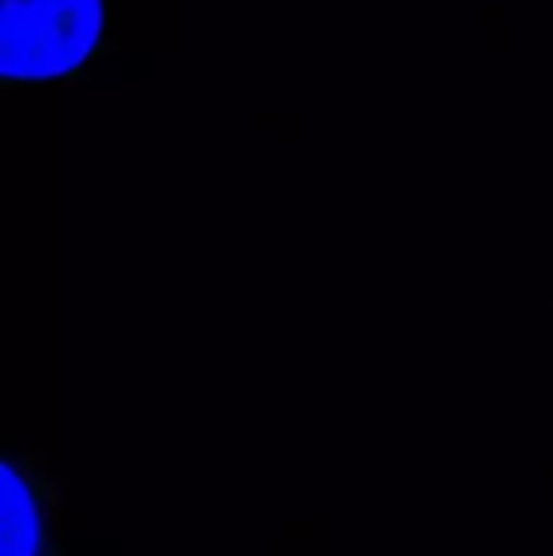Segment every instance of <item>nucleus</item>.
I'll return each instance as SVG.
<instances>
[{
  "mask_svg": "<svg viewBox=\"0 0 553 556\" xmlns=\"http://www.w3.org/2000/svg\"><path fill=\"white\" fill-rule=\"evenodd\" d=\"M114 0H0L4 88L73 80L99 58Z\"/></svg>",
  "mask_w": 553,
  "mask_h": 556,
  "instance_id": "obj_1",
  "label": "nucleus"
},
{
  "mask_svg": "<svg viewBox=\"0 0 553 556\" xmlns=\"http://www.w3.org/2000/svg\"><path fill=\"white\" fill-rule=\"evenodd\" d=\"M0 553L4 556H61V522L53 481L42 458L4 446V515H0Z\"/></svg>",
  "mask_w": 553,
  "mask_h": 556,
  "instance_id": "obj_2",
  "label": "nucleus"
}]
</instances>
